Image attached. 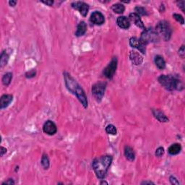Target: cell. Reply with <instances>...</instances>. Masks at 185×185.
<instances>
[{
  "label": "cell",
  "instance_id": "1",
  "mask_svg": "<svg viewBox=\"0 0 185 185\" xmlns=\"http://www.w3.org/2000/svg\"><path fill=\"white\" fill-rule=\"evenodd\" d=\"M64 77H65V82L67 88L73 94L76 95L80 102L84 106V108L86 109L88 107V99H87V96L83 89L68 73H64Z\"/></svg>",
  "mask_w": 185,
  "mask_h": 185
},
{
  "label": "cell",
  "instance_id": "2",
  "mask_svg": "<svg viewBox=\"0 0 185 185\" xmlns=\"http://www.w3.org/2000/svg\"><path fill=\"white\" fill-rule=\"evenodd\" d=\"M112 156H103L98 158H95L93 162V168L94 170L95 175L99 179H103L106 177V173L110 167L112 162Z\"/></svg>",
  "mask_w": 185,
  "mask_h": 185
},
{
  "label": "cell",
  "instance_id": "3",
  "mask_svg": "<svg viewBox=\"0 0 185 185\" xmlns=\"http://www.w3.org/2000/svg\"><path fill=\"white\" fill-rule=\"evenodd\" d=\"M158 82L162 86L168 90H182L184 88L182 82L178 77L173 75H161L158 77Z\"/></svg>",
  "mask_w": 185,
  "mask_h": 185
},
{
  "label": "cell",
  "instance_id": "4",
  "mask_svg": "<svg viewBox=\"0 0 185 185\" xmlns=\"http://www.w3.org/2000/svg\"><path fill=\"white\" fill-rule=\"evenodd\" d=\"M140 40L145 46L150 43H156L160 40V36L157 33L156 29L152 28L145 29L141 33Z\"/></svg>",
  "mask_w": 185,
  "mask_h": 185
},
{
  "label": "cell",
  "instance_id": "5",
  "mask_svg": "<svg viewBox=\"0 0 185 185\" xmlns=\"http://www.w3.org/2000/svg\"><path fill=\"white\" fill-rule=\"evenodd\" d=\"M156 31L159 36L161 35L162 36L164 41H167L170 39L171 33H172V30H171V26L167 21H166V20L160 21L157 24Z\"/></svg>",
  "mask_w": 185,
  "mask_h": 185
},
{
  "label": "cell",
  "instance_id": "6",
  "mask_svg": "<svg viewBox=\"0 0 185 185\" xmlns=\"http://www.w3.org/2000/svg\"><path fill=\"white\" fill-rule=\"evenodd\" d=\"M106 84L102 82L95 83L92 88V94L97 101L100 102L104 97Z\"/></svg>",
  "mask_w": 185,
  "mask_h": 185
},
{
  "label": "cell",
  "instance_id": "7",
  "mask_svg": "<svg viewBox=\"0 0 185 185\" xmlns=\"http://www.w3.org/2000/svg\"><path fill=\"white\" fill-rule=\"evenodd\" d=\"M116 68H117V59H116V57H114L111 59V62L109 64V65L105 68L104 71L105 77L109 79L112 78L116 72Z\"/></svg>",
  "mask_w": 185,
  "mask_h": 185
},
{
  "label": "cell",
  "instance_id": "8",
  "mask_svg": "<svg viewBox=\"0 0 185 185\" xmlns=\"http://www.w3.org/2000/svg\"><path fill=\"white\" fill-rule=\"evenodd\" d=\"M72 7L74 8L75 10H78L80 13L83 16L85 17L88 15V12L89 11V6L88 4L83 2H73L71 4Z\"/></svg>",
  "mask_w": 185,
  "mask_h": 185
},
{
  "label": "cell",
  "instance_id": "9",
  "mask_svg": "<svg viewBox=\"0 0 185 185\" xmlns=\"http://www.w3.org/2000/svg\"><path fill=\"white\" fill-rule=\"evenodd\" d=\"M129 45L131 46L132 48H135V49L139 50L142 54L145 53V45L144 44L140 39H138V38H137L135 37L130 38Z\"/></svg>",
  "mask_w": 185,
  "mask_h": 185
},
{
  "label": "cell",
  "instance_id": "10",
  "mask_svg": "<svg viewBox=\"0 0 185 185\" xmlns=\"http://www.w3.org/2000/svg\"><path fill=\"white\" fill-rule=\"evenodd\" d=\"M43 130L46 134H49V135H54V134L56 133L57 127L53 122H51V121H47L43 124Z\"/></svg>",
  "mask_w": 185,
  "mask_h": 185
},
{
  "label": "cell",
  "instance_id": "11",
  "mask_svg": "<svg viewBox=\"0 0 185 185\" xmlns=\"http://www.w3.org/2000/svg\"><path fill=\"white\" fill-rule=\"evenodd\" d=\"M90 20L93 24L98 25V26L104 24L105 21L104 15L101 12H99V11H95L94 12H93L90 15Z\"/></svg>",
  "mask_w": 185,
  "mask_h": 185
},
{
  "label": "cell",
  "instance_id": "12",
  "mask_svg": "<svg viewBox=\"0 0 185 185\" xmlns=\"http://www.w3.org/2000/svg\"><path fill=\"white\" fill-rule=\"evenodd\" d=\"M129 19L137 27H138V28L143 30L145 29V27L144 26L143 22L142 21V20H141L140 17L138 15H137L135 12L131 13V14L129 15Z\"/></svg>",
  "mask_w": 185,
  "mask_h": 185
},
{
  "label": "cell",
  "instance_id": "13",
  "mask_svg": "<svg viewBox=\"0 0 185 185\" xmlns=\"http://www.w3.org/2000/svg\"><path fill=\"white\" fill-rule=\"evenodd\" d=\"M129 58L132 62L135 65H140L143 61V56L137 51H131L129 54Z\"/></svg>",
  "mask_w": 185,
  "mask_h": 185
},
{
  "label": "cell",
  "instance_id": "14",
  "mask_svg": "<svg viewBox=\"0 0 185 185\" xmlns=\"http://www.w3.org/2000/svg\"><path fill=\"white\" fill-rule=\"evenodd\" d=\"M116 23L118 26L122 29H127L130 26L129 20L125 16H120L116 20Z\"/></svg>",
  "mask_w": 185,
  "mask_h": 185
},
{
  "label": "cell",
  "instance_id": "15",
  "mask_svg": "<svg viewBox=\"0 0 185 185\" xmlns=\"http://www.w3.org/2000/svg\"><path fill=\"white\" fill-rule=\"evenodd\" d=\"M13 96L12 95H3L0 99V108L3 109L7 108L12 101Z\"/></svg>",
  "mask_w": 185,
  "mask_h": 185
},
{
  "label": "cell",
  "instance_id": "16",
  "mask_svg": "<svg viewBox=\"0 0 185 185\" xmlns=\"http://www.w3.org/2000/svg\"><path fill=\"white\" fill-rule=\"evenodd\" d=\"M153 114L155 116V118L157 119L159 122H168V119L166 117V116L159 109H153Z\"/></svg>",
  "mask_w": 185,
  "mask_h": 185
},
{
  "label": "cell",
  "instance_id": "17",
  "mask_svg": "<svg viewBox=\"0 0 185 185\" xmlns=\"http://www.w3.org/2000/svg\"><path fill=\"white\" fill-rule=\"evenodd\" d=\"M124 156L129 161H133L134 158H135V154H134V150L128 145L125 146L124 148Z\"/></svg>",
  "mask_w": 185,
  "mask_h": 185
},
{
  "label": "cell",
  "instance_id": "18",
  "mask_svg": "<svg viewBox=\"0 0 185 185\" xmlns=\"http://www.w3.org/2000/svg\"><path fill=\"white\" fill-rule=\"evenodd\" d=\"M86 30H87L86 23L84 21H82V22H80V23L78 24V26H77V31H76V33H75V35H76V36H77V37H79V36H83L84 34L85 33Z\"/></svg>",
  "mask_w": 185,
  "mask_h": 185
},
{
  "label": "cell",
  "instance_id": "19",
  "mask_svg": "<svg viewBox=\"0 0 185 185\" xmlns=\"http://www.w3.org/2000/svg\"><path fill=\"white\" fill-rule=\"evenodd\" d=\"M182 150V147L179 143H175L171 145L168 149V153L171 155H177L179 154Z\"/></svg>",
  "mask_w": 185,
  "mask_h": 185
},
{
  "label": "cell",
  "instance_id": "20",
  "mask_svg": "<svg viewBox=\"0 0 185 185\" xmlns=\"http://www.w3.org/2000/svg\"><path fill=\"white\" fill-rule=\"evenodd\" d=\"M155 63L157 67L160 70H163L166 67V61L160 55H157L155 57Z\"/></svg>",
  "mask_w": 185,
  "mask_h": 185
},
{
  "label": "cell",
  "instance_id": "21",
  "mask_svg": "<svg viewBox=\"0 0 185 185\" xmlns=\"http://www.w3.org/2000/svg\"><path fill=\"white\" fill-rule=\"evenodd\" d=\"M9 58H10V54L8 53L7 50L2 52L1 54V58H0V66H1V67H4V66L7 65Z\"/></svg>",
  "mask_w": 185,
  "mask_h": 185
},
{
  "label": "cell",
  "instance_id": "22",
  "mask_svg": "<svg viewBox=\"0 0 185 185\" xmlns=\"http://www.w3.org/2000/svg\"><path fill=\"white\" fill-rule=\"evenodd\" d=\"M111 10H112L116 14H122V13L124 12L125 7L123 4L117 3L113 4L112 7H111Z\"/></svg>",
  "mask_w": 185,
  "mask_h": 185
},
{
  "label": "cell",
  "instance_id": "23",
  "mask_svg": "<svg viewBox=\"0 0 185 185\" xmlns=\"http://www.w3.org/2000/svg\"><path fill=\"white\" fill-rule=\"evenodd\" d=\"M12 79V74L11 72H7L2 77V83L4 85L8 86L11 83V80Z\"/></svg>",
  "mask_w": 185,
  "mask_h": 185
},
{
  "label": "cell",
  "instance_id": "24",
  "mask_svg": "<svg viewBox=\"0 0 185 185\" xmlns=\"http://www.w3.org/2000/svg\"><path fill=\"white\" fill-rule=\"evenodd\" d=\"M41 165L44 169H48L49 168V159L46 154H43L41 158Z\"/></svg>",
  "mask_w": 185,
  "mask_h": 185
},
{
  "label": "cell",
  "instance_id": "25",
  "mask_svg": "<svg viewBox=\"0 0 185 185\" xmlns=\"http://www.w3.org/2000/svg\"><path fill=\"white\" fill-rule=\"evenodd\" d=\"M106 132L108 134H113V135L116 134V133H117V130H116L115 126L113 124H109L108 126L106 127Z\"/></svg>",
  "mask_w": 185,
  "mask_h": 185
},
{
  "label": "cell",
  "instance_id": "26",
  "mask_svg": "<svg viewBox=\"0 0 185 185\" xmlns=\"http://www.w3.org/2000/svg\"><path fill=\"white\" fill-rule=\"evenodd\" d=\"M134 11H135V13L137 15H138L139 16L140 15H148V12H147V10H145V8L143 7H136L135 8H134Z\"/></svg>",
  "mask_w": 185,
  "mask_h": 185
},
{
  "label": "cell",
  "instance_id": "27",
  "mask_svg": "<svg viewBox=\"0 0 185 185\" xmlns=\"http://www.w3.org/2000/svg\"><path fill=\"white\" fill-rule=\"evenodd\" d=\"M173 17L177 20V22H179V23H181L182 25H183L184 23V17H182L181 15L179 14H173Z\"/></svg>",
  "mask_w": 185,
  "mask_h": 185
},
{
  "label": "cell",
  "instance_id": "28",
  "mask_svg": "<svg viewBox=\"0 0 185 185\" xmlns=\"http://www.w3.org/2000/svg\"><path fill=\"white\" fill-rule=\"evenodd\" d=\"M164 154V148L163 147H159L156 150V156L157 157H161Z\"/></svg>",
  "mask_w": 185,
  "mask_h": 185
},
{
  "label": "cell",
  "instance_id": "29",
  "mask_svg": "<svg viewBox=\"0 0 185 185\" xmlns=\"http://www.w3.org/2000/svg\"><path fill=\"white\" fill-rule=\"evenodd\" d=\"M36 75V71L35 70H32L30 72H28L26 74V77L27 78H32V77H35Z\"/></svg>",
  "mask_w": 185,
  "mask_h": 185
},
{
  "label": "cell",
  "instance_id": "30",
  "mask_svg": "<svg viewBox=\"0 0 185 185\" xmlns=\"http://www.w3.org/2000/svg\"><path fill=\"white\" fill-rule=\"evenodd\" d=\"M185 50H184V46L182 45V47L180 48L179 50V55L182 57V58H184V54H185Z\"/></svg>",
  "mask_w": 185,
  "mask_h": 185
},
{
  "label": "cell",
  "instance_id": "31",
  "mask_svg": "<svg viewBox=\"0 0 185 185\" xmlns=\"http://www.w3.org/2000/svg\"><path fill=\"white\" fill-rule=\"evenodd\" d=\"M177 3L178 4V6H179V7L181 8V10H182V12H184V4L185 2L184 1H180V2H177Z\"/></svg>",
  "mask_w": 185,
  "mask_h": 185
},
{
  "label": "cell",
  "instance_id": "32",
  "mask_svg": "<svg viewBox=\"0 0 185 185\" xmlns=\"http://www.w3.org/2000/svg\"><path fill=\"white\" fill-rule=\"evenodd\" d=\"M169 179H170V182L172 184H179V181H178L177 178H175L174 177H170Z\"/></svg>",
  "mask_w": 185,
  "mask_h": 185
},
{
  "label": "cell",
  "instance_id": "33",
  "mask_svg": "<svg viewBox=\"0 0 185 185\" xmlns=\"http://www.w3.org/2000/svg\"><path fill=\"white\" fill-rule=\"evenodd\" d=\"M4 184H15V182L13 181L12 179H9L7 181L4 182L2 183V185Z\"/></svg>",
  "mask_w": 185,
  "mask_h": 185
},
{
  "label": "cell",
  "instance_id": "34",
  "mask_svg": "<svg viewBox=\"0 0 185 185\" xmlns=\"http://www.w3.org/2000/svg\"><path fill=\"white\" fill-rule=\"evenodd\" d=\"M41 2L49 6H52L54 4V1H41Z\"/></svg>",
  "mask_w": 185,
  "mask_h": 185
},
{
  "label": "cell",
  "instance_id": "35",
  "mask_svg": "<svg viewBox=\"0 0 185 185\" xmlns=\"http://www.w3.org/2000/svg\"><path fill=\"white\" fill-rule=\"evenodd\" d=\"M0 150H0V151H1V156H3L4 155V153H7V149L4 147H1Z\"/></svg>",
  "mask_w": 185,
  "mask_h": 185
},
{
  "label": "cell",
  "instance_id": "36",
  "mask_svg": "<svg viewBox=\"0 0 185 185\" xmlns=\"http://www.w3.org/2000/svg\"><path fill=\"white\" fill-rule=\"evenodd\" d=\"M16 4H17V2L16 1H10L9 2V4L11 7H15L16 5Z\"/></svg>",
  "mask_w": 185,
  "mask_h": 185
},
{
  "label": "cell",
  "instance_id": "37",
  "mask_svg": "<svg viewBox=\"0 0 185 185\" xmlns=\"http://www.w3.org/2000/svg\"><path fill=\"white\" fill-rule=\"evenodd\" d=\"M154 184L153 182H148V181H145V182H142V183H141V184Z\"/></svg>",
  "mask_w": 185,
  "mask_h": 185
}]
</instances>
